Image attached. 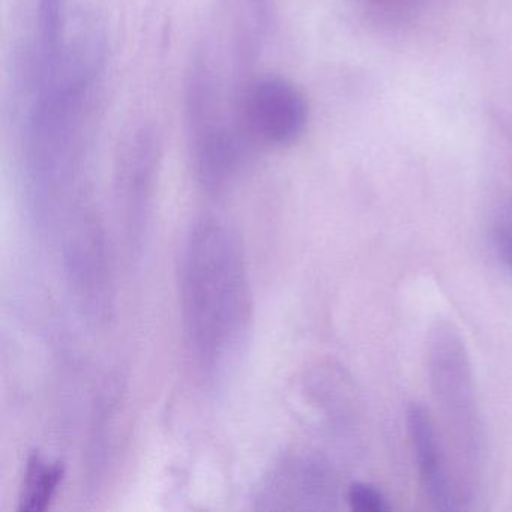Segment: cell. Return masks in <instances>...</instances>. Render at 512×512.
I'll return each mask as SVG.
<instances>
[{
  "mask_svg": "<svg viewBox=\"0 0 512 512\" xmlns=\"http://www.w3.org/2000/svg\"><path fill=\"white\" fill-rule=\"evenodd\" d=\"M271 26L269 0H220L187 79V125L197 178L209 191L232 182L247 158L244 98Z\"/></svg>",
  "mask_w": 512,
  "mask_h": 512,
  "instance_id": "1",
  "label": "cell"
},
{
  "mask_svg": "<svg viewBox=\"0 0 512 512\" xmlns=\"http://www.w3.org/2000/svg\"><path fill=\"white\" fill-rule=\"evenodd\" d=\"M181 305L185 332L200 364H226L250 326L251 292L238 236L214 218H203L188 238Z\"/></svg>",
  "mask_w": 512,
  "mask_h": 512,
  "instance_id": "2",
  "label": "cell"
},
{
  "mask_svg": "<svg viewBox=\"0 0 512 512\" xmlns=\"http://www.w3.org/2000/svg\"><path fill=\"white\" fill-rule=\"evenodd\" d=\"M430 373L449 439L455 443L460 499L461 482L472 496L482 466V428L466 347L449 323H440L431 334Z\"/></svg>",
  "mask_w": 512,
  "mask_h": 512,
  "instance_id": "3",
  "label": "cell"
},
{
  "mask_svg": "<svg viewBox=\"0 0 512 512\" xmlns=\"http://www.w3.org/2000/svg\"><path fill=\"white\" fill-rule=\"evenodd\" d=\"M248 136L271 146H289L304 134L310 118L304 94L283 77L254 79L244 98Z\"/></svg>",
  "mask_w": 512,
  "mask_h": 512,
  "instance_id": "4",
  "label": "cell"
},
{
  "mask_svg": "<svg viewBox=\"0 0 512 512\" xmlns=\"http://www.w3.org/2000/svg\"><path fill=\"white\" fill-rule=\"evenodd\" d=\"M407 427L428 499L440 511H457L461 508L457 485L449 475L433 421L421 404H412L407 410Z\"/></svg>",
  "mask_w": 512,
  "mask_h": 512,
  "instance_id": "5",
  "label": "cell"
},
{
  "mask_svg": "<svg viewBox=\"0 0 512 512\" xmlns=\"http://www.w3.org/2000/svg\"><path fill=\"white\" fill-rule=\"evenodd\" d=\"M158 163V142L149 128L137 131L122 158L119 191L131 226L143 224L154 188Z\"/></svg>",
  "mask_w": 512,
  "mask_h": 512,
  "instance_id": "6",
  "label": "cell"
},
{
  "mask_svg": "<svg viewBox=\"0 0 512 512\" xmlns=\"http://www.w3.org/2000/svg\"><path fill=\"white\" fill-rule=\"evenodd\" d=\"M64 475V464L47 460L40 454L31 455L26 466L22 493H20L19 511H46Z\"/></svg>",
  "mask_w": 512,
  "mask_h": 512,
  "instance_id": "7",
  "label": "cell"
},
{
  "mask_svg": "<svg viewBox=\"0 0 512 512\" xmlns=\"http://www.w3.org/2000/svg\"><path fill=\"white\" fill-rule=\"evenodd\" d=\"M349 503L352 509L361 512H382L389 509L383 494L368 484H353L349 490Z\"/></svg>",
  "mask_w": 512,
  "mask_h": 512,
  "instance_id": "8",
  "label": "cell"
},
{
  "mask_svg": "<svg viewBox=\"0 0 512 512\" xmlns=\"http://www.w3.org/2000/svg\"><path fill=\"white\" fill-rule=\"evenodd\" d=\"M493 238L499 256L512 271V209L503 212L494 224Z\"/></svg>",
  "mask_w": 512,
  "mask_h": 512,
  "instance_id": "9",
  "label": "cell"
}]
</instances>
